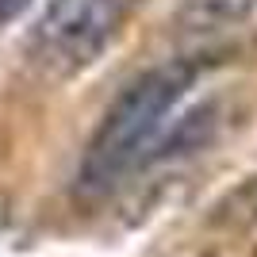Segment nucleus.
Returning a JSON list of instances; mask_svg holds the SVG:
<instances>
[{"label":"nucleus","instance_id":"obj_4","mask_svg":"<svg viewBox=\"0 0 257 257\" xmlns=\"http://www.w3.org/2000/svg\"><path fill=\"white\" fill-rule=\"evenodd\" d=\"M257 0H184L177 8V23L192 35H211L242 23Z\"/></svg>","mask_w":257,"mask_h":257},{"label":"nucleus","instance_id":"obj_1","mask_svg":"<svg viewBox=\"0 0 257 257\" xmlns=\"http://www.w3.org/2000/svg\"><path fill=\"white\" fill-rule=\"evenodd\" d=\"M192 77V62H165L158 69H146L119 92L81 158V192H107L135 161H142V150L161 131V119L173 111V104L188 92Z\"/></svg>","mask_w":257,"mask_h":257},{"label":"nucleus","instance_id":"obj_2","mask_svg":"<svg viewBox=\"0 0 257 257\" xmlns=\"http://www.w3.org/2000/svg\"><path fill=\"white\" fill-rule=\"evenodd\" d=\"M127 12L131 0H54L35 31L39 58L50 62L58 73L85 69L119 35Z\"/></svg>","mask_w":257,"mask_h":257},{"label":"nucleus","instance_id":"obj_5","mask_svg":"<svg viewBox=\"0 0 257 257\" xmlns=\"http://www.w3.org/2000/svg\"><path fill=\"white\" fill-rule=\"evenodd\" d=\"M31 0H0V23H8V20H16L23 8H27Z\"/></svg>","mask_w":257,"mask_h":257},{"label":"nucleus","instance_id":"obj_3","mask_svg":"<svg viewBox=\"0 0 257 257\" xmlns=\"http://www.w3.org/2000/svg\"><path fill=\"white\" fill-rule=\"evenodd\" d=\"M215 131H219V107H215V104L192 107V111H184V115L173 123L169 135H161V139H158L150 161H165V158H181V154L204 150L207 142L215 139Z\"/></svg>","mask_w":257,"mask_h":257}]
</instances>
